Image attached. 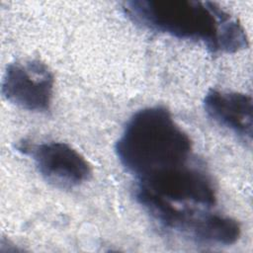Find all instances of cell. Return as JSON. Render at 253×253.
Masks as SVG:
<instances>
[{"instance_id":"cell-1","label":"cell","mask_w":253,"mask_h":253,"mask_svg":"<svg viewBox=\"0 0 253 253\" xmlns=\"http://www.w3.org/2000/svg\"><path fill=\"white\" fill-rule=\"evenodd\" d=\"M125 14L148 30L203 43L213 53H233L248 46L241 24L218 5L192 0L125 2Z\"/></svg>"},{"instance_id":"cell-2","label":"cell","mask_w":253,"mask_h":253,"mask_svg":"<svg viewBox=\"0 0 253 253\" xmlns=\"http://www.w3.org/2000/svg\"><path fill=\"white\" fill-rule=\"evenodd\" d=\"M115 149L138 183L188 165L192 141L166 108L153 106L132 115Z\"/></svg>"},{"instance_id":"cell-3","label":"cell","mask_w":253,"mask_h":253,"mask_svg":"<svg viewBox=\"0 0 253 253\" xmlns=\"http://www.w3.org/2000/svg\"><path fill=\"white\" fill-rule=\"evenodd\" d=\"M140 206L166 229L205 245H231L241 233L239 223L220 213L192 205H177L158 197L135 191Z\"/></svg>"},{"instance_id":"cell-4","label":"cell","mask_w":253,"mask_h":253,"mask_svg":"<svg viewBox=\"0 0 253 253\" xmlns=\"http://www.w3.org/2000/svg\"><path fill=\"white\" fill-rule=\"evenodd\" d=\"M54 79L49 68L37 59L10 63L2 81V95L12 104L31 112L49 110Z\"/></svg>"},{"instance_id":"cell-5","label":"cell","mask_w":253,"mask_h":253,"mask_svg":"<svg viewBox=\"0 0 253 253\" xmlns=\"http://www.w3.org/2000/svg\"><path fill=\"white\" fill-rule=\"evenodd\" d=\"M169 203L211 209L215 205V189L210 177L190 164L138 182L136 190Z\"/></svg>"},{"instance_id":"cell-6","label":"cell","mask_w":253,"mask_h":253,"mask_svg":"<svg viewBox=\"0 0 253 253\" xmlns=\"http://www.w3.org/2000/svg\"><path fill=\"white\" fill-rule=\"evenodd\" d=\"M33 157L38 171L50 184L69 189L88 181L92 169L76 149L64 142H44L20 147Z\"/></svg>"},{"instance_id":"cell-7","label":"cell","mask_w":253,"mask_h":253,"mask_svg":"<svg viewBox=\"0 0 253 253\" xmlns=\"http://www.w3.org/2000/svg\"><path fill=\"white\" fill-rule=\"evenodd\" d=\"M204 108L215 123L251 143L253 104L250 95L211 89L205 96Z\"/></svg>"}]
</instances>
